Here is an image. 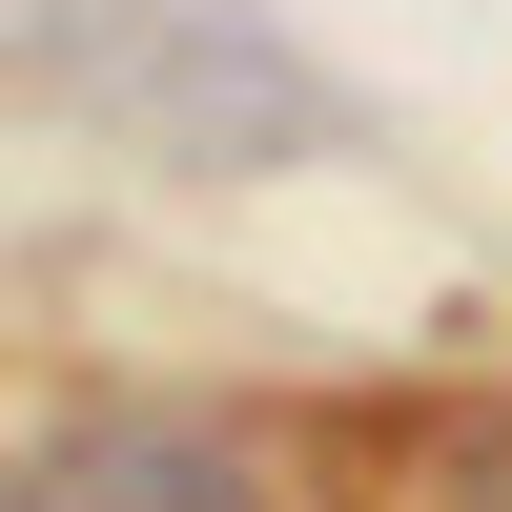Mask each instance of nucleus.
Instances as JSON below:
<instances>
[{
  "mask_svg": "<svg viewBox=\"0 0 512 512\" xmlns=\"http://www.w3.org/2000/svg\"><path fill=\"white\" fill-rule=\"evenodd\" d=\"M0 512H267V451L226 410H62V431L0 472Z\"/></svg>",
  "mask_w": 512,
  "mask_h": 512,
  "instance_id": "2",
  "label": "nucleus"
},
{
  "mask_svg": "<svg viewBox=\"0 0 512 512\" xmlns=\"http://www.w3.org/2000/svg\"><path fill=\"white\" fill-rule=\"evenodd\" d=\"M451 512H512V410H472V431H451Z\"/></svg>",
  "mask_w": 512,
  "mask_h": 512,
  "instance_id": "3",
  "label": "nucleus"
},
{
  "mask_svg": "<svg viewBox=\"0 0 512 512\" xmlns=\"http://www.w3.org/2000/svg\"><path fill=\"white\" fill-rule=\"evenodd\" d=\"M41 82H82V103H103L123 144H164V164L349 144V103H328L267 21H226V0H41Z\"/></svg>",
  "mask_w": 512,
  "mask_h": 512,
  "instance_id": "1",
  "label": "nucleus"
}]
</instances>
